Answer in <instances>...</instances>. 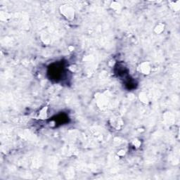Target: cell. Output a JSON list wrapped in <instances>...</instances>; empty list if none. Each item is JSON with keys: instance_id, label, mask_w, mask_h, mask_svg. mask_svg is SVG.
<instances>
[{"instance_id": "obj_8", "label": "cell", "mask_w": 180, "mask_h": 180, "mask_svg": "<svg viewBox=\"0 0 180 180\" xmlns=\"http://www.w3.org/2000/svg\"><path fill=\"white\" fill-rule=\"evenodd\" d=\"M138 97H139V100L141 103H142L143 104L147 105L148 104H149L150 102L149 97L146 92H141L139 94Z\"/></svg>"}, {"instance_id": "obj_6", "label": "cell", "mask_w": 180, "mask_h": 180, "mask_svg": "<svg viewBox=\"0 0 180 180\" xmlns=\"http://www.w3.org/2000/svg\"><path fill=\"white\" fill-rule=\"evenodd\" d=\"M48 109L49 107L48 106H43L42 108L40 109V111H39L38 115H37V119L40 120H46L48 118Z\"/></svg>"}, {"instance_id": "obj_2", "label": "cell", "mask_w": 180, "mask_h": 180, "mask_svg": "<svg viewBox=\"0 0 180 180\" xmlns=\"http://www.w3.org/2000/svg\"><path fill=\"white\" fill-rule=\"evenodd\" d=\"M95 98V102L98 108L100 110L104 111L108 108V104H109V99L108 97L104 93L98 92L94 96Z\"/></svg>"}, {"instance_id": "obj_7", "label": "cell", "mask_w": 180, "mask_h": 180, "mask_svg": "<svg viewBox=\"0 0 180 180\" xmlns=\"http://www.w3.org/2000/svg\"><path fill=\"white\" fill-rule=\"evenodd\" d=\"M168 5L171 10H172L174 12H177L180 10V1H170L168 2Z\"/></svg>"}, {"instance_id": "obj_5", "label": "cell", "mask_w": 180, "mask_h": 180, "mask_svg": "<svg viewBox=\"0 0 180 180\" xmlns=\"http://www.w3.org/2000/svg\"><path fill=\"white\" fill-rule=\"evenodd\" d=\"M163 119H164V121H165L166 125H173L175 121L174 115H173V114L170 112H167L164 114Z\"/></svg>"}, {"instance_id": "obj_10", "label": "cell", "mask_w": 180, "mask_h": 180, "mask_svg": "<svg viewBox=\"0 0 180 180\" xmlns=\"http://www.w3.org/2000/svg\"><path fill=\"white\" fill-rule=\"evenodd\" d=\"M111 9H113L114 11H115V13H120L122 11V6L120 3H119L118 2H116V1H113L111 2Z\"/></svg>"}, {"instance_id": "obj_11", "label": "cell", "mask_w": 180, "mask_h": 180, "mask_svg": "<svg viewBox=\"0 0 180 180\" xmlns=\"http://www.w3.org/2000/svg\"><path fill=\"white\" fill-rule=\"evenodd\" d=\"M132 144L134 146V148L139 149V148H140L141 146H142V142H141V140L138 139H134L132 142Z\"/></svg>"}, {"instance_id": "obj_1", "label": "cell", "mask_w": 180, "mask_h": 180, "mask_svg": "<svg viewBox=\"0 0 180 180\" xmlns=\"http://www.w3.org/2000/svg\"><path fill=\"white\" fill-rule=\"evenodd\" d=\"M59 11H60L61 14L67 20L72 21V20H73L76 19V10H75V9L72 6L69 5V4H63V5H61L59 7Z\"/></svg>"}, {"instance_id": "obj_3", "label": "cell", "mask_w": 180, "mask_h": 180, "mask_svg": "<svg viewBox=\"0 0 180 180\" xmlns=\"http://www.w3.org/2000/svg\"><path fill=\"white\" fill-rule=\"evenodd\" d=\"M137 70L139 73L143 76H149L151 72L152 65L149 61H143L137 66Z\"/></svg>"}, {"instance_id": "obj_9", "label": "cell", "mask_w": 180, "mask_h": 180, "mask_svg": "<svg viewBox=\"0 0 180 180\" xmlns=\"http://www.w3.org/2000/svg\"><path fill=\"white\" fill-rule=\"evenodd\" d=\"M165 29V24L163 22H160L156 24V26H155L154 29V33L157 34V35H160V34L163 33L164 30Z\"/></svg>"}, {"instance_id": "obj_12", "label": "cell", "mask_w": 180, "mask_h": 180, "mask_svg": "<svg viewBox=\"0 0 180 180\" xmlns=\"http://www.w3.org/2000/svg\"><path fill=\"white\" fill-rule=\"evenodd\" d=\"M125 151L124 150H120V151H119V152L118 153V155L120 156H125Z\"/></svg>"}, {"instance_id": "obj_4", "label": "cell", "mask_w": 180, "mask_h": 180, "mask_svg": "<svg viewBox=\"0 0 180 180\" xmlns=\"http://www.w3.org/2000/svg\"><path fill=\"white\" fill-rule=\"evenodd\" d=\"M110 125L115 130H120L124 126V120L121 118L115 116L110 119Z\"/></svg>"}]
</instances>
